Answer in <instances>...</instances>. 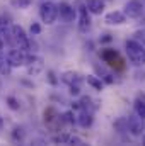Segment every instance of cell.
Listing matches in <instances>:
<instances>
[{
    "instance_id": "obj_26",
    "label": "cell",
    "mask_w": 145,
    "mask_h": 146,
    "mask_svg": "<svg viewBox=\"0 0 145 146\" xmlns=\"http://www.w3.org/2000/svg\"><path fill=\"white\" fill-rule=\"evenodd\" d=\"M29 2H31V0H14V3H15L19 9H24V7H28V5H29Z\"/></svg>"
},
{
    "instance_id": "obj_22",
    "label": "cell",
    "mask_w": 145,
    "mask_h": 146,
    "mask_svg": "<svg viewBox=\"0 0 145 146\" xmlns=\"http://www.w3.org/2000/svg\"><path fill=\"white\" fill-rule=\"evenodd\" d=\"M68 138H70V134H68V133H63V134L56 136L53 141H55V143H65V145H67V143H68Z\"/></svg>"
},
{
    "instance_id": "obj_15",
    "label": "cell",
    "mask_w": 145,
    "mask_h": 146,
    "mask_svg": "<svg viewBox=\"0 0 145 146\" xmlns=\"http://www.w3.org/2000/svg\"><path fill=\"white\" fill-rule=\"evenodd\" d=\"M62 82L67 83L68 87L70 85H79L82 82V76H80V73H77V72H65L62 75Z\"/></svg>"
},
{
    "instance_id": "obj_4",
    "label": "cell",
    "mask_w": 145,
    "mask_h": 146,
    "mask_svg": "<svg viewBox=\"0 0 145 146\" xmlns=\"http://www.w3.org/2000/svg\"><path fill=\"white\" fill-rule=\"evenodd\" d=\"M43 117H44V124L50 127V129H58V126L63 122V117L53 109V107H48L43 112Z\"/></svg>"
},
{
    "instance_id": "obj_31",
    "label": "cell",
    "mask_w": 145,
    "mask_h": 146,
    "mask_svg": "<svg viewBox=\"0 0 145 146\" xmlns=\"http://www.w3.org/2000/svg\"><path fill=\"white\" fill-rule=\"evenodd\" d=\"M0 61H2V54H0Z\"/></svg>"
},
{
    "instance_id": "obj_21",
    "label": "cell",
    "mask_w": 145,
    "mask_h": 146,
    "mask_svg": "<svg viewBox=\"0 0 145 146\" xmlns=\"http://www.w3.org/2000/svg\"><path fill=\"white\" fill-rule=\"evenodd\" d=\"M7 104H9V107L12 110H19V107H21L19 102L15 100V97H7Z\"/></svg>"
},
{
    "instance_id": "obj_8",
    "label": "cell",
    "mask_w": 145,
    "mask_h": 146,
    "mask_svg": "<svg viewBox=\"0 0 145 146\" xmlns=\"http://www.w3.org/2000/svg\"><path fill=\"white\" fill-rule=\"evenodd\" d=\"M101 58L111 65V66H116V68H123V65H121V60H119V54H118V51H114V49H111V48H106V49H103V53H101Z\"/></svg>"
},
{
    "instance_id": "obj_24",
    "label": "cell",
    "mask_w": 145,
    "mask_h": 146,
    "mask_svg": "<svg viewBox=\"0 0 145 146\" xmlns=\"http://www.w3.org/2000/svg\"><path fill=\"white\" fill-rule=\"evenodd\" d=\"M135 39H138L142 44H145V29H140L135 33Z\"/></svg>"
},
{
    "instance_id": "obj_10",
    "label": "cell",
    "mask_w": 145,
    "mask_h": 146,
    "mask_svg": "<svg viewBox=\"0 0 145 146\" xmlns=\"http://www.w3.org/2000/svg\"><path fill=\"white\" fill-rule=\"evenodd\" d=\"M91 12H89V9L85 7V5H82V7H79V29L82 31V33H85L89 27H91V15H89Z\"/></svg>"
},
{
    "instance_id": "obj_12",
    "label": "cell",
    "mask_w": 145,
    "mask_h": 146,
    "mask_svg": "<svg viewBox=\"0 0 145 146\" xmlns=\"http://www.w3.org/2000/svg\"><path fill=\"white\" fill-rule=\"evenodd\" d=\"M28 72H29V75H33V76L39 75V73L43 72V61L39 58H36V56L28 58Z\"/></svg>"
},
{
    "instance_id": "obj_29",
    "label": "cell",
    "mask_w": 145,
    "mask_h": 146,
    "mask_svg": "<svg viewBox=\"0 0 145 146\" xmlns=\"http://www.w3.org/2000/svg\"><path fill=\"white\" fill-rule=\"evenodd\" d=\"M111 39H113V37L109 36V34H106V36H104V37H103V39H101V42H109Z\"/></svg>"
},
{
    "instance_id": "obj_1",
    "label": "cell",
    "mask_w": 145,
    "mask_h": 146,
    "mask_svg": "<svg viewBox=\"0 0 145 146\" xmlns=\"http://www.w3.org/2000/svg\"><path fill=\"white\" fill-rule=\"evenodd\" d=\"M125 49L128 54V60L137 65V66H144L145 65V48L138 39H128L125 42Z\"/></svg>"
},
{
    "instance_id": "obj_17",
    "label": "cell",
    "mask_w": 145,
    "mask_h": 146,
    "mask_svg": "<svg viewBox=\"0 0 145 146\" xmlns=\"http://www.w3.org/2000/svg\"><path fill=\"white\" fill-rule=\"evenodd\" d=\"M10 22L5 19V17H0V36H5V34H9L10 33Z\"/></svg>"
},
{
    "instance_id": "obj_18",
    "label": "cell",
    "mask_w": 145,
    "mask_h": 146,
    "mask_svg": "<svg viewBox=\"0 0 145 146\" xmlns=\"http://www.w3.org/2000/svg\"><path fill=\"white\" fill-rule=\"evenodd\" d=\"M12 68H14V66L9 63V60H7V58H2V61H0V73H2V75H9Z\"/></svg>"
},
{
    "instance_id": "obj_2",
    "label": "cell",
    "mask_w": 145,
    "mask_h": 146,
    "mask_svg": "<svg viewBox=\"0 0 145 146\" xmlns=\"http://www.w3.org/2000/svg\"><path fill=\"white\" fill-rule=\"evenodd\" d=\"M10 37H12V42L15 44V48L22 49V51H29V49H31V41H29L26 31H24L21 26L14 24V26L10 27Z\"/></svg>"
},
{
    "instance_id": "obj_13",
    "label": "cell",
    "mask_w": 145,
    "mask_h": 146,
    "mask_svg": "<svg viewBox=\"0 0 145 146\" xmlns=\"http://www.w3.org/2000/svg\"><path fill=\"white\" fill-rule=\"evenodd\" d=\"M85 7L89 9L91 14L94 15H101L104 12V2L103 0H87L85 2Z\"/></svg>"
},
{
    "instance_id": "obj_27",
    "label": "cell",
    "mask_w": 145,
    "mask_h": 146,
    "mask_svg": "<svg viewBox=\"0 0 145 146\" xmlns=\"http://www.w3.org/2000/svg\"><path fill=\"white\" fill-rule=\"evenodd\" d=\"M70 94H72V95H80V88H79V85H70Z\"/></svg>"
},
{
    "instance_id": "obj_20",
    "label": "cell",
    "mask_w": 145,
    "mask_h": 146,
    "mask_svg": "<svg viewBox=\"0 0 145 146\" xmlns=\"http://www.w3.org/2000/svg\"><path fill=\"white\" fill-rule=\"evenodd\" d=\"M62 117H63V122H65V124H73V122H77V115L73 114V110L65 112Z\"/></svg>"
},
{
    "instance_id": "obj_28",
    "label": "cell",
    "mask_w": 145,
    "mask_h": 146,
    "mask_svg": "<svg viewBox=\"0 0 145 146\" xmlns=\"http://www.w3.org/2000/svg\"><path fill=\"white\" fill-rule=\"evenodd\" d=\"M48 80H50V82H51L53 85L56 83V78H55V75H53V72H48Z\"/></svg>"
},
{
    "instance_id": "obj_7",
    "label": "cell",
    "mask_w": 145,
    "mask_h": 146,
    "mask_svg": "<svg viewBox=\"0 0 145 146\" xmlns=\"http://www.w3.org/2000/svg\"><path fill=\"white\" fill-rule=\"evenodd\" d=\"M125 14L128 19H138L142 14H144V5L142 2L138 0H130L126 5H125Z\"/></svg>"
},
{
    "instance_id": "obj_3",
    "label": "cell",
    "mask_w": 145,
    "mask_h": 146,
    "mask_svg": "<svg viewBox=\"0 0 145 146\" xmlns=\"http://www.w3.org/2000/svg\"><path fill=\"white\" fill-rule=\"evenodd\" d=\"M58 5L56 3H53V2H43L41 3V7H39V17H41V21L44 22V24H48V26H51V24H55L56 22V19H58Z\"/></svg>"
},
{
    "instance_id": "obj_25",
    "label": "cell",
    "mask_w": 145,
    "mask_h": 146,
    "mask_svg": "<svg viewBox=\"0 0 145 146\" xmlns=\"http://www.w3.org/2000/svg\"><path fill=\"white\" fill-rule=\"evenodd\" d=\"M39 33H41V26H39L38 22H33V24H31V34L36 36V34H39Z\"/></svg>"
},
{
    "instance_id": "obj_19",
    "label": "cell",
    "mask_w": 145,
    "mask_h": 146,
    "mask_svg": "<svg viewBox=\"0 0 145 146\" xmlns=\"http://www.w3.org/2000/svg\"><path fill=\"white\" fill-rule=\"evenodd\" d=\"M135 114H138L142 119H145V102L144 100H135Z\"/></svg>"
},
{
    "instance_id": "obj_9",
    "label": "cell",
    "mask_w": 145,
    "mask_h": 146,
    "mask_svg": "<svg viewBox=\"0 0 145 146\" xmlns=\"http://www.w3.org/2000/svg\"><path fill=\"white\" fill-rule=\"evenodd\" d=\"M104 22L108 26H121L126 22V14L119 12V10H111L104 15Z\"/></svg>"
},
{
    "instance_id": "obj_5",
    "label": "cell",
    "mask_w": 145,
    "mask_h": 146,
    "mask_svg": "<svg viewBox=\"0 0 145 146\" xmlns=\"http://www.w3.org/2000/svg\"><path fill=\"white\" fill-rule=\"evenodd\" d=\"M7 60L9 63L14 66V68H19V66H24L28 65V56H26V51L15 48V49H10L9 54H7Z\"/></svg>"
},
{
    "instance_id": "obj_30",
    "label": "cell",
    "mask_w": 145,
    "mask_h": 146,
    "mask_svg": "<svg viewBox=\"0 0 145 146\" xmlns=\"http://www.w3.org/2000/svg\"><path fill=\"white\" fill-rule=\"evenodd\" d=\"M144 145H145V136H144Z\"/></svg>"
},
{
    "instance_id": "obj_16",
    "label": "cell",
    "mask_w": 145,
    "mask_h": 146,
    "mask_svg": "<svg viewBox=\"0 0 145 146\" xmlns=\"http://www.w3.org/2000/svg\"><path fill=\"white\" fill-rule=\"evenodd\" d=\"M87 85H91L94 90H97V92H101L103 90V87H104V83H103V80L101 78H97L96 75H87Z\"/></svg>"
},
{
    "instance_id": "obj_6",
    "label": "cell",
    "mask_w": 145,
    "mask_h": 146,
    "mask_svg": "<svg viewBox=\"0 0 145 146\" xmlns=\"http://www.w3.org/2000/svg\"><path fill=\"white\" fill-rule=\"evenodd\" d=\"M145 119H142L138 114L137 115H130L128 121H126V126H128V131L133 134V136H142L145 131V124H144Z\"/></svg>"
},
{
    "instance_id": "obj_23",
    "label": "cell",
    "mask_w": 145,
    "mask_h": 146,
    "mask_svg": "<svg viewBox=\"0 0 145 146\" xmlns=\"http://www.w3.org/2000/svg\"><path fill=\"white\" fill-rule=\"evenodd\" d=\"M67 145H84V141H82V139H80V138H77V136H72V134H70V138H68V143H67Z\"/></svg>"
},
{
    "instance_id": "obj_14",
    "label": "cell",
    "mask_w": 145,
    "mask_h": 146,
    "mask_svg": "<svg viewBox=\"0 0 145 146\" xmlns=\"http://www.w3.org/2000/svg\"><path fill=\"white\" fill-rule=\"evenodd\" d=\"M77 122H79V126H82V127L92 126V122H94L92 112H91V110H80V114L77 115Z\"/></svg>"
},
{
    "instance_id": "obj_11",
    "label": "cell",
    "mask_w": 145,
    "mask_h": 146,
    "mask_svg": "<svg viewBox=\"0 0 145 146\" xmlns=\"http://www.w3.org/2000/svg\"><path fill=\"white\" fill-rule=\"evenodd\" d=\"M58 14H60V19H63L65 22H73L75 19V9L67 2H62L58 5Z\"/></svg>"
}]
</instances>
